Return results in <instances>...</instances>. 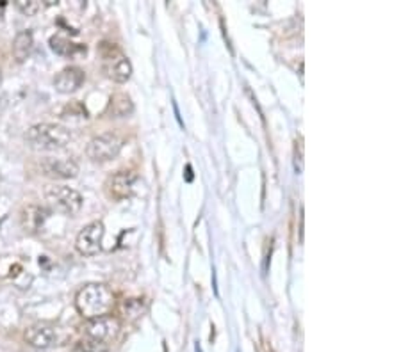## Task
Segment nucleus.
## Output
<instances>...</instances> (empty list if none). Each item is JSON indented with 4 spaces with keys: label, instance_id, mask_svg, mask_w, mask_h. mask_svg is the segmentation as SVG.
Here are the masks:
<instances>
[{
    "label": "nucleus",
    "instance_id": "14",
    "mask_svg": "<svg viewBox=\"0 0 401 352\" xmlns=\"http://www.w3.org/2000/svg\"><path fill=\"white\" fill-rule=\"evenodd\" d=\"M50 49L54 50L55 54L59 55H77L82 54V52H86V46L75 45V43H72L68 38L59 36V34L50 38Z\"/></svg>",
    "mask_w": 401,
    "mask_h": 352
},
{
    "label": "nucleus",
    "instance_id": "17",
    "mask_svg": "<svg viewBox=\"0 0 401 352\" xmlns=\"http://www.w3.org/2000/svg\"><path fill=\"white\" fill-rule=\"evenodd\" d=\"M16 8H18L23 14L34 16V14H38L43 8H45V4H41L40 0H16Z\"/></svg>",
    "mask_w": 401,
    "mask_h": 352
},
{
    "label": "nucleus",
    "instance_id": "1",
    "mask_svg": "<svg viewBox=\"0 0 401 352\" xmlns=\"http://www.w3.org/2000/svg\"><path fill=\"white\" fill-rule=\"evenodd\" d=\"M114 304L113 290L102 283H90L77 292L75 308L84 319H99L111 312Z\"/></svg>",
    "mask_w": 401,
    "mask_h": 352
},
{
    "label": "nucleus",
    "instance_id": "2",
    "mask_svg": "<svg viewBox=\"0 0 401 352\" xmlns=\"http://www.w3.org/2000/svg\"><path fill=\"white\" fill-rule=\"evenodd\" d=\"M25 141L34 150L54 152L61 150L72 141V132L57 123H38L32 125L25 134Z\"/></svg>",
    "mask_w": 401,
    "mask_h": 352
},
{
    "label": "nucleus",
    "instance_id": "11",
    "mask_svg": "<svg viewBox=\"0 0 401 352\" xmlns=\"http://www.w3.org/2000/svg\"><path fill=\"white\" fill-rule=\"evenodd\" d=\"M25 342L29 345L36 349H49L52 345H55L57 342V334H55V329L49 324H34L31 327H27L25 331Z\"/></svg>",
    "mask_w": 401,
    "mask_h": 352
},
{
    "label": "nucleus",
    "instance_id": "18",
    "mask_svg": "<svg viewBox=\"0 0 401 352\" xmlns=\"http://www.w3.org/2000/svg\"><path fill=\"white\" fill-rule=\"evenodd\" d=\"M294 167H296V173H302L303 171V143L302 139L296 141V146H294Z\"/></svg>",
    "mask_w": 401,
    "mask_h": 352
},
{
    "label": "nucleus",
    "instance_id": "3",
    "mask_svg": "<svg viewBox=\"0 0 401 352\" xmlns=\"http://www.w3.org/2000/svg\"><path fill=\"white\" fill-rule=\"evenodd\" d=\"M45 201L54 212L64 215H75L82 208L81 194L66 185H49L45 189Z\"/></svg>",
    "mask_w": 401,
    "mask_h": 352
},
{
    "label": "nucleus",
    "instance_id": "4",
    "mask_svg": "<svg viewBox=\"0 0 401 352\" xmlns=\"http://www.w3.org/2000/svg\"><path fill=\"white\" fill-rule=\"evenodd\" d=\"M123 137L116 132H105L93 137L86 146V155L93 162H109L122 152Z\"/></svg>",
    "mask_w": 401,
    "mask_h": 352
},
{
    "label": "nucleus",
    "instance_id": "8",
    "mask_svg": "<svg viewBox=\"0 0 401 352\" xmlns=\"http://www.w3.org/2000/svg\"><path fill=\"white\" fill-rule=\"evenodd\" d=\"M134 182L135 174L132 171H118L116 174L109 176V180L105 182V191H107L109 198H113V200H127L132 194Z\"/></svg>",
    "mask_w": 401,
    "mask_h": 352
},
{
    "label": "nucleus",
    "instance_id": "16",
    "mask_svg": "<svg viewBox=\"0 0 401 352\" xmlns=\"http://www.w3.org/2000/svg\"><path fill=\"white\" fill-rule=\"evenodd\" d=\"M77 351L79 352H107L109 345L107 343L96 342V340L84 338L82 342L77 343Z\"/></svg>",
    "mask_w": 401,
    "mask_h": 352
},
{
    "label": "nucleus",
    "instance_id": "19",
    "mask_svg": "<svg viewBox=\"0 0 401 352\" xmlns=\"http://www.w3.org/2000/svg\"><path fill=\"white\" fill-rule=\"evenodd\" d=\"M0 85H2V72H0Z\"/></svg>",
    "mask_w": 401,
    "mask_h": 352
},
{
    "label": "nucleus",
    "instance_id": "9",
    "mask_svg": "<svg viewBox=\"0 0 401 352\" xmlns=\"http://www.w3.org/2000/svg\"><path fill=\"white\" fill-rule=\"evenodd\" d=\"M41 173L55 180L75 178L79 174V165L72 159H45L41 162Z\"/></svg>",
    "mask_w": 401,
    "mask_h": 352
},
{
    "label": "nucleus",
    "instance_id": "10",
    "mask_svg": "<svg viewBox=\"0 0 401 352\" xmlns=\"http://www.w3.org/2000/svg\"><path fill=\"white\" fill-rule=\"evenodd\" d=\"M86 81V73L79 66H66L55 75L54 87L63 94L75 93Z\"/></svg>",
    "mask_w": 401,
    "mask_h": 352
},
{
    "label": "nucleus",
    "instance_id": "15",
    "mask_svg": "<svg viewBox=\"0 0 401 352\" xmlns=\"http://www.w3.org/2000/svg\"><path fill=\"white\" fill-rule=\"evenodd\" d=\"M132 111H134V105H132L131 96H127V94L123 93H118L111 98L109 112H111V116L113 118H125L129 116Z\"/></svg>",
    "mask_w": 401,
    "mask_h": 352
},
{
    "label": "nucleus",
    "instance_id": "5",
    "mask_svg": "<svg viewBox=\"0 0 401 352\" xmlns=\"http://www.w3.org/2000/svg\"><path fill=\"white\" fill-rule=\"evenodd\" d=\"M102 55H104V72L111 81L118 82V84H123V82H127L131 79V61H129L116 46L104 43V46H102Z\"/></svg>",
    "mask_w": 401,
    "mask_h": 352
},
{
    "label": "nucleus",
    "instance_id": "6",
    "mask_svg": "<svg viewBox=\"0 0 401 352\" xmlns=\"http://www.w3.org/2000/svg\"><path fill=\"white\" fill-rule=\"evenodd\" d=\"M104 224L100 221H93L84 226L77 235L75 247L84 256H95L102 251V241H104Z\"/></svg>",
    "mask_w": 401,
    "mask_h": 352
},
{
    "label": "nucleus",
    "instance_id": "12",
    "mask_svg": "<svg viewBox=\"0 0 401 352\" xmlns=\"http://www.w3.org/2000/svg\"><path fill=\"white\" fill-rule=\"evenodd\" d=\"M49 212L40 205H29L22 210V226L25 232L38 233L45 226Z\"/></svg>",
    "mask_w": 401,
    "mask_h": 352
},
{
    "label": "nucleus",
    "instance_id": "13",
    "mask_svg": "<svg viewBox=\"0 0 401 352\" xmlns=\"http://www.w3.org/2000/svg\"><path fill=\"white\" fill-rule=\"evenodd\" d=\"M32 46H34V38H32L31 31H22L14 36L13 41V57L18 61V63H23L25 59L31 55Z\"/></svg>",
    "mask_w": 401,
    "mask_h": 352
},
{
    "label": "nucleus",
    "instance_id": "7",
    "mask_svg": "<svg viewBox=\"0 0 401 352\" xmlns=\"http://www.w3.org/2000/svg\"><path fill=\"white\" fill-rule=\"evenodd\" d=\"M84 329H86V338L107 343L116 338L120 333V321L113 315H104L88 321Z\"/></svg>",
    "mask_w": 401,
    "mask_h": 352
}]
</instances>
